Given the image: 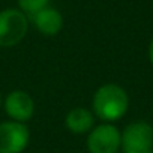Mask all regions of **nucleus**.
Returning <instances> with one entry per match:
<instances>
[{
  "mask_svg": "<svg viewBox=\"0 0 153 153\" xmlns=\"http://www.w3.org/2000/svg\"><path fill=\"white\" fill-rule=\"evenodd\" d=\"M147 153H153V150H150V152H147Z\"/></svg>",
  "mask_w": 153,
  "mask_h": 153,
  "instance_id": "nucleus-12",
  "label": "nucleus"
},
{
  "mask_svg": "<svg viewBox=\"0 0 153 153\" xmlns=\"http://www.w3.org/2000/svg\"><path fill=\"white\" fill-rule=\"evenodd\" d=\"M6 114L11 117V120L26 123L29 122L35 114V101L26 90H12L8 93L3 102Z\"/></svg>",
  "mask_w": 153,
  "mask_h": 153,
  "instance_id": "nucleus-6",
  "label": "nucleus"
},
{
  "mask_svg": "<svg viewBox=\"0 0 153 153\" xmlns=\"http://www.w3.org/2000/svg\"><path fill=\"white\" fill-rule=\"evenodd\" d=\"M123 153H147L153 150V128L147 122H132L122 132Z\"/></svg>",
  "mask_w": 153,
  "mask_h": 153,
  "instance_id": "nucleus-3",
  "label": "nucleus"
},
{
  "mask_svg": "<svg viewBox=\"0 0 153 153\" xmlns=\"http://www.w3.org/2000/svg\"><path fill=\"white\" fill-rule=\"evenodd\" d=\"M65 125L72 134H89L95 128V114L84 107H75L66 114Z\"/></svg>",
  "mask_w": 153,
  "mask_h": 153,
  "instance_id": "nucleus-8",
  "label": "nucleus"
},
{
  "mask_svg": "<svg viewBox=\"0 0 153 153\" xmlns=\"http://www.w3.org/2000/svg\"><path fill=\"white\" fill-rule=\"evenodd\" d=\"M149 59H150V63L153 65V38L149 44Z\"/></svg>",
  "mask_w": 153,
  "mask_h": 153,
  "instance_id": "nucleus-10",
  "label": "nucleus"
},
{
  "mask_svg": "<svg viewBox=\"0 0 153 153\" xmlns=\"http://www.w3.org/2000/svg\"><path fill=\"white\" fill-rule=\"evenodd\" d=\"M30 20L18 8L0 11V48H12L27 35Z\"/></svg>",
  "mask_w": 153,
  "mask_h": 153,
  "instance_id": "nucleus-2",
  "label": "nucleus"
},
{
  "mask_svg": "<svg viewBox=\"0 0 153 153\" xmlns=\"http://www.w3.org/2000/svg\"><path fill=\"white\" fill-rule=\"evenodd\" d=\"M2 102H3V98H2V93H0V105H2Z\"/></svg>",
  "mask_w": 153,
  "mask_h": 153,
  "instance_id": "nucleus-11",
  "label": "nucleus"
},
{
  "mask_svg": "<svg viewBox=\"0 0 153 153\" xmlns=\"http://www.w3.org/2000/svg\"><path fill=\"white\" fill-rule=\"evenodd\" d=\"M35 29L44 36H56L63 29V15L53 6H47L29 18Z\"/></svg>",
  "mask_w": 153,
  "mask_h": 153,
  "instance_id": "nucleus-7",
  "label": "nucleus"
},
{
  "mask_svg": "<svg viewBox=\"0 0 153 153\" xmlns=\"http://www.w3.org/2000/svg\"><path fill=\"white\" fill-rule=\"evenodd\" d=\"M30 141L26 123L6 120L0 123V153H23Z\"/></svg>",
  "mask_w": 153,
  "mask_h": 153,
  "instance_id": "nucleus-5",
  "label": "nucleus"
},
{
  "mask_svg": "<svg viewBox=\"0 0 153 153\" xmlns=\"http://www.w3.org/2000/svg\"><path fill=\"white\" fill-rule=\"evenodd\" d=\"M18 9L24 12L29 18L33 17L36 12L42 11L44 8L50 6V0H17Z\"/></svg>",
  "mask_w": 153,
  "mask_h": 153,
  "instance_id": "nucleus-9",
  "label": "nucleus"
},
{
  "mask_svg": "<svg viewBox=\"0 0 153 153\" xmlns=\"http://www.w3.org/2000/svg\"><path fill=\"white\" fill-rule=\"evenodd\" d=\"M93 114L105 123L122 119L129 108V96L123 87L114 83L101 86L92 99Z\"/></svg>",
  "mask_w": 153,
  "mask_h": 153,
  "instance_id": "nucleus-1",
  "label": "nucleus"
},
{
  "mask_svg": "<svg viewBox=\"0 0 153 153\" xmlns=\"http://www.w3.org/2000/svg\"><path fill=\"white\" fill-rule=\"evenodd\" d=\"M122 132L111 123L95 126L87 134V149L90 153H119Z\"/></svg>",
  "mask_w": 153,
  "mask_h": 153,
  "instance_id": "nucleus-4",
  "label": "nucleus"
}]
</instances>
